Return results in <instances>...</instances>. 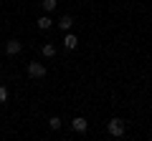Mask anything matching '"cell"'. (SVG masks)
Here are the masks:
<instances>
[{
	"label": "cell",
	"mask_w": 152,
	"mask_h": 141,
	"mask_svg": "<svg viewBox=\"0 0 152 141\" xmlns=\"http://www.w3.org/2000/svg\"><path fill=\"white\" fill-rule=\"evenodd\" d=\"M107 131H109V136L119 139V136L127 134V121H124V119H112V121L107 124Z\"/></svg>",
	"instance_id": "obj_1"
},
{
	"label": "cell",
	"mask_w": 152,
	"mask_h": 141,
	"mask_svg": "<svg viewBox=\"0 0 152 141\" xmlns=\"http://www.w3.org/2000/svg\"><path fill=\"white\" fill-rule=\"evenodd\" d=\"M28 76L31 78H46V65L38 63V60H31L28 63Z\"/></svg>",
	"instance_id": "obj_2"
},
{
	"label": "cell",
	"mask_w": 152,
	"mask_h": 141,
	"mask_svg": "<svg viewBox=\"0 0 152 141\" xmlns=\"http://www.w3.org/2000/svg\"><path fill=\"white\" fill-rule=\"evenodd\" d=\"M71 129L79 131V134H84V131L89 129V124H86V119H84V116H76V119L71 121Z\"/></svg>",
	"instance_id": "obj_3"
},
{
	"label": "cell",
	"mask_w": 152,
	"mask_h": 141,
	"mask_svg": "<svg viewBox=\"0 0 152 141\" xmlns=\"http://www.w3.org/2000/svg\"><path fill=\"white\" fill-rule=\"evenodd\" d=\"M76 45H79V38H76L74 33H64V48L66 50H74Z\"/></svg>",
	"instance_id": "obj_4"
},
{
	"label": "cell",
	"mask_w": 152,
	"mask_h": 141,
	"mask_svg": "<svg viewBox=\"0 0 152 141\" xmlns=\"http://www.w3.org/2000/svg\"><path fill=\"white\" fill-rule=\"evenodd\" d=\"M20 48H23L20 40H8V43H5V53L8 55H18V53H20Z\"/></svg>",
	"instance_id": "obj_5"
},
{
	"label": "cell",
	"mask_w": 152,
	"mask_h": 141,
	"mask_svg": "<svg viewBox=\"0 0 152 141\" xmlns=\"http://www.w3.org/2000/svg\"><path fill=\"white\" fill-rule=\"evenodd\" d=\"M71 25H74V18H71V15H61V18H58V28H61L64 33H69Z\"/></svg>",
	"instance_id": "obj_6"
},
{
	"label": "cell",
	"mask_w": 152,
	"mask_h": 141,
	"mask_svg": "<svg viewBox=\"0 0 152 141\" xmlns=\"http://www.w3.org/2000/svg\"><path fill=\"white\" fill-rule=\"evenodd\" d=\"M36 25L41 28V30H48V28L53 25V20H51V18H48V13H46V15H41V18L36 20Z\"/></svg>",
	"instance_id": "obj_7"
},
{
	"label": "cell",
	"mask_w": 152,
	"mask_h": 141,
	"mask_svg": "<svg viewBox=\"0 0 152 141\" xmlns=\"http://www.w3.org/2000/svg\"><path fill=\"white\" fill-rule=\"evenodd\" d=\"M41 53H43L46 58H53V55H56V45L53 43H46L43 48H41Z\"/></svg>",
	"instance_id": "obj_8"
},
{
	"label": "cell",
	"mask_w": 152,
	"mask_h": 141,
	"mask_svg": "<svg viewBox=\"0 0 152 141\" xmlns=\"http://www.w3.org/2000/svg\"><path fill=\"white\" fill-rule=\"evenodd\" d=\"M41 5H43V10H46V13H51V10H56L58 0H41Z\"/></svg>",
	"instance_id": "obj_9"
},
{
	"label": "cell",
	"mask_w": 152,
	"mask_h": 141,
	"mask_svg": "<svg viewBox=\"0 0 152 141\" xmlns=\"http://www.w3.org/2000/svg\"><path fill=\"white\" fill-rule=\"evenodd\" d=\"M61 124H64V121H61L58 116H51V119H48V129H53V131H58Z\"/></svg>",
	"instance_id": "obj_10"
},
{
	"label": "cell",
	"mask_w": 152,
	"mask_h": 141,
	"mask_svg": "<svg viewBox=\"0 0 152 141\" xmlns=\"http://www.w3.org/2000/svg\"><path fill=\"white\" fill-rule=\"evenodd\" d=\"M8 96H10V93H8V88H5V86H0V103H5Z\"/></svg>",
	"instance_id": "obj_11"
},
{
	"label": "cell",
	"mask_w": 152,
	"mask_h": 141,
	"mask_svg": "<svg viewBox=\"0 0 152 141\" xmlns=\"http://www.w3.org/2000/svg\"><path fill=\"white\" fill-rule=\"evenodd\" d=\"M0 68H3V60H0Z\"/></svg>",
	"instance_id": "obj_12"
}]
</instances>
